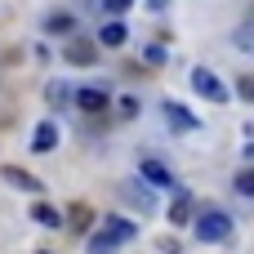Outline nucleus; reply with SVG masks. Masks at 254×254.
<instances>
[{
    "instance_id": "nucleus-19",
    "label": "nucleus",
    "mask_w": 254,
    "mask_h": 254,
    "mask_svg": "<svg viewBox=\"0 0 254 254\" xmlns=\"http://www.w3.org/2000/svg\"><path fill=\"white\" fill-rule=\"evenodd\" d=\"M232 45H241V49H254V22H250V27H241V31L232 36Z\"/></svg>"
},
{
    "instance_id": "nucleus-22",
    "label": "nucleus",
    "mask_w": 254,
    "mask_h": 254,
    "mask_svg": "<svg viewBox=\"0 0 254 254\" xmlns=\"http://www.w3.org/2000/svg\"><path fill=\"white\" fill-rule=\"evenodd\" d=\"M129 4H134V0H107V9H112V13H121V9H129Z\"/></svg>"
},
{
    "instance_id": "nucleus-18",
    "label": "nucleus",
    "mask_w": 254,
    "mask_h": 254,
    "mask_svg": "<svg viewBox=\"0 0 254 254\" xmlns=\"http://www.w3.org/2000/svg\"><path fill=\"white\" fill-rule=\"evenodd\" d=\"M71 228H89V205H71Z\"/></svg>"
},
{
    "instance_id": "nucleus-7",
    "label": "nucleus",
    "mask_w": 254,
    "mask_h": 254,
    "mask_svg": "<svg viewBox=\"0 0 254 254\" xmlns=\"http://www.w3.org/2000/svg\"><path fill=\"white\" fill-rule=\"evenodd\" d=\"M76 103H80L85 112H103V107H107V89H98V85H85V89H76Z\"/></svg>"
},
{
    "instance_id": "nucleus-2",
    "label": "nucleus",
    "mask_w": 254,
    "mask_h": 254,
    "mask_svg": "<svg viewBox=\"0 0 254 254\" xmlns=\"http://www.w3.org/2000/svg\"><path fill=\"white\" fill-rule=\"evenodd\" d=\"M192 89L201 94V98H210V103H232V94H228V85L210 71V67H196L192 71Z\"/></svg>"
},
{
    "instance_id": "nucleus-14",
    "label": "nucleus",
    "mask_w": 254,
    "mask_h": 254,
    "mask_svg": "<svg viewBox=\"0 0 254 254\" xmlns=\"http://www.w3.org/2000/svg\"><path fill=\"white\" fill-rule=\"evenodd\" d=\"M45 94H49V103H54V107H63V103H67V98H76V94H71V89H67V85H63V80H54V85H49V89H45Z\"/></svg>"
},
{
    "instance_id": "nucleus-12",
    "label": "nucleus",
    "mask_w": 254,
    "mask_h": 254,
    "mask_svg": "<svg viewBox=\"0 0 254 254\" xmlns=\"http://www.w3.org/2000/svg\"><path fill=\"white\" fill-rule=\"evenodd\" d=\"M188 219H192V201H188V192H179L174 205H170V223L179 228V223H188Z\"/></svg>"
},
{
    "instance_id": "nucleus-10",
    "label": "nucleus",
    "mask_w": 254,
    "mask_h": 254,
    "mask_svg": "<svg viewBox=\"0 0 254 254\" xmlns=\"http://www.w3.org/2000/svg\"><path fill=\"white\" fill-rule=\"evenodd\" d=\"M0 174H4V183H13V188H22V192H40V183H36L31 174H22L18 165H0Z\"/></svg>"
},
{
    "instance_id": "nucleus-6",
    "label": "nucleus",
    "mask_w": 254,
    "mask_h": 254,
    "mask_svg": "<svg viewBox=\"0 0 254 254\" xmlns=\"http://www.w3.org/2000/svg\"><path fill=\"white\" fill-rule=\"evenodd\" d=\"M125 40H129V31H125V22H116V18H112L107 27H98V45H107V49H121Z\"/></svg>"
},
{
    "instance_id": "nucleus-8",
    "label": "nucleus",
    "mask_w": 254,
    "mask_h": 254,
    "mask_svg": "<svg viewBox=\"0 0 254 254\" xmlns=\"http://www.w3.org/2000/svg\"><path fill=\"white\" fill-rule=\"evenodd\" d=\"M138 174H143L147 183H156V188H174V174H170L161 161H143V165H138Z\"/></svg>"
},
{
    "instance_id": "nucleus-9",
    "label": "nucleus",
    "mask_w": 254,
    "mask_h": 254,
    "mask_svg": "<svg viewBox=\"0 0 254 254\" xmlns=\"http://www.w3.org/2000/svg\"><path fill=\"white\" fill-rule=\"evenodd\" d=\"M54 143H58V125H54V121H40L31 147H36V152H54Z\"/></svg>"
},
{
    "instance_id": "nucleus-1",
    "label": "nucleus",
    "mask_w": 254,
    "mask_h": 254,
    "mask_svg": "<svg viewBox=\"0 0 254 254\" xmlns=\"http://www.w3.org/2000/svg\"><path fill=\"white\" fill-rule=\"evenodd\" d=\"M196 241H205V246H228V241H232V219H228L223 210L196 214Z\"/></svg>"
},
{
    "instance_id": "nucleus-25",
    "label": "nucleus",
    "mask_w": 254,
    "mask_h": 254,
    "mask_svg": "<svg viewBox=\"0 0 254 254\" xmlns=\"http://www.w3.org/2000/svg\"><path fill=\"white\" fill-rule=\"evenodd\" d=\"M40 254H45V250H40Z\"/></svg>"
},
{
    "instance_id": "nucleus-21",
    "label": "nucleus",
    "mask_w": 254,
    "mask_h": 254,
    "mask_svg": "<svg viewBox=\"0 0 254 254\" xmlns=\"http://www.w3.org/2000/svg\"><path fill=\"white\" fill-rule=\"evenodd\" d=\"M147 63H165V49L161 45H147Z\"/></svg>"
},
{
    "instance_id": "nucleus-5",
    "label": "nucleus",
    "mask_w": 254,
    "mask_h": 254,
    "mask_svg": "<svg viewBox=\"0 0 254 254\" xmlns=\"http://www.w3.org/2000/svg\"><path fill=\"white\" fill-rule=\"evenodd\" d=\"M165 121H170V129H179V134H196V129H201V121H196L188 107H179V103H165Z\"/></svg>"
},
{
    "instance_id": "nucleus-20",
    "label": "nucleus",
    "mask_w": 254,
    "mask_h": 254,
    "mask_svg": "<svg viewBox=\"0 0 254 254\" xmlns=\"http://www.w3.org/2000/svg\"><path fill=\"white\" fill-rule=\"evenodd\" d=\"M237 94H241L246 103H254V76H241V80H237Z\"/></svg>"
},
{
    "instance_id": "nucleus-4",
    "label": "nucleus",
    "mask_w": 254,
    "mask_h": 254,
    "mask_svg": "<svg viewBox=\"0 0 254 254\" xmlns=\"http://www.w3.org/2000/svg\"><path fill=\"white\" fill-rule=\"evenodd\" d=\"M112 246H125V241H134L138 237V223H129V219H116V214H107L103 219V228H98Z\"/></svg>"
},
{
    "instance_id": "nucleus-13",
    "label": "nucleus",
    "mask_w": 254,
    "mask_h": 254,
    "mask_svg": "<svg viewBox=\"0 0 254 254\" xmlns=\"http://www.w3.org/2000/svg\"><path fill=\"white\" fill-rule=\"evenodd\" d=\"M31 219H36V223H45V228H58V223H63V214H58V210H49L45 201H36V205H31Z\"/></svg>"
},
{
    "instance_id": "nucleus-17",
    "label": "nucleus",
    "mask_w": 254,
    "mask_h": 254,
    "mask_svg": "<svg viewBox=\"0 0 254 254\" xmlns=\"http://www.w3.org/2000/svg\"><path fill=\"white\" fill-rule=\"evenodd\" d=\"M237 192L241 196H254V170H241L237 174Z\"/></svg>"
},
{
    "instance_id": "nucleus-3",
    "label": "nucleus",
    "mask_w": 254,
    "mask_h": 254,
    "mask_svg": "<svg viewBox=\"0 0 254 254\" xmlns=\"http://www.w3.org/2000/svg\"><path fill=\"white\" fill-rule=\"evenodd\" d=\"M63 58H67L71 67H94V63H98V49H94L89 40H80V36H67V49H63Z\"/></svg>"
},
{
    "instance_id": "nucleus-11",
    "label": "nucleus",
    "mask_w": 254,
    "mask_h": 254,
    "mask_svg": "<svg viewBox=\"0 0 254 254\" xmlns=\"http://www.w3.org/2000/svg\"><path fill=\"white\" fill-rule=\"evenodd\" d=\"M45 31H49V36H71V31H76V18H71V13H49Z\"/></svg>"
},
{
    "instance_id": "nucleus-16",
    "label": "nucleus",
    "mask_w": 254,
    "mask_h": 254,
    "mask_svg": "<svg viewBox=\"0 0 254 254\" xmlns=\"http://www.w3.org/2000/svg\"><path fill=\"white\" fill-rule=\"evenodd\" d=\"M89 254H116V246H112L103 232H94V241H89Z\"/></svg>"
},
{
    "instance_id": "nucleus-15",
    "label": "nucleus",
    "mask_w": 254,
    "mask_h": 254,
    "mask_svg": "<svg viewBox=\"0 0 254 254\" xmlns=\"http://www.w3.org/2000/svg\"><path fill=\"white\" fill-rule=\"evenodd\" d=\"M121 192H125V196H129V201H138V210H152V196H147V192H143V188H138V183H125V188H121Z\"/></svg>"
},
{
    "instance_id": "nucleus-24",
    "label": "nucleus",
    "mask_w": 254,
    "mask_h": 254,
    "mask_svg": "<svg viewBox=\"0 0 254 254\" xmlns=\"http://www.w3.org/2000/svg\"><path fill=\"white\" fill-rule=\"evenodd\" d=\"M246 156H250V161H254V143H250V147H246Z\"/></svg>"
},
{
    "instance_id": "nucleus-23",
    "label": "nucleus",
    "mask_w": 254,
    "mask_h": 254,
    "mask_svg": "<svg viewBox=\"0 0 254 254\" xmlns=\"http://www.w3.org/2000/svg\"><path fill=\"white\" fill-rule=\"evenodd\" d=\"M147 9H152V13H161V9H170V0H147Z\"/></svg>"
}]
</instances>
